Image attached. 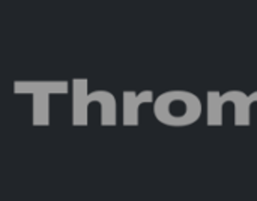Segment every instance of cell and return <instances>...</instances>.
Masks as SVG:
<instances>
[{
  "label": "cell",
  "mask_w": 257,
  "mask_h": 201,
  "mask_svg": "<svg viewBox=\"0 0 257 201\" xmlns=\"http://www.w3.org/2000/svg\"><path fill=\"white\" fill-rule=\"evenodd\" d=\"M154 111L161 123L182 128L190 126L200 119L203 104L193 92L170 90L157 98Z\"/></svg>",
  "instance_id": "cell-1"
},
{
  "label": "cell",
  "mask_w": 257,
  "mask_h": 201,
  "mask_svg": "<svg viewBox=\"0 0 257 201\" xmlns=\"http://www.w3.org/2000/svg\"><path fill=\"white\" fill-rule=\"evenodd\" d=\"M251 96H253L254 102H257V90H256V92H253V93H251Z\"/></svg>",
  "instance_id": "cell-3"
},
{
  "label": "cell",
  "mask_w": 257,
  "mask_h": 201,
  "mask_svg": "<svg viewBox=\"0 0 257 201\" xmlns=\"http://www.w3.org/2000/svg\"><path fill=\"white\" fill-rule=\"evenodd\" d=\"M232 102L235 105V125L250 126L251 125V105L253 99L242 90H229L220 93L218 90L206 92V125L221 126L223 125V107Z\"/></svg>",
  "instance_id": "cell-2"
}]
</instances>
